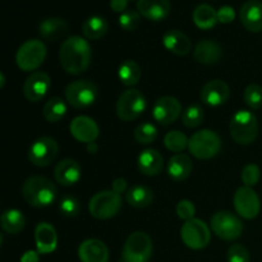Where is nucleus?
Listing matches in <instances>:
<instances>
[{
	"mask_svg": "<svg viewBox=\"0 0 262 262\" xmlns=\"http://www.w3.org/2000/svg\"><path fill=\"white\" fill-rule=\"evenodd\" d=\"M92 49L89 41L79 36L67 38L59 50V60L64 71L69 74H81L91 64Z\"/></svg>",
	"mask_w": 262,
	"mask_h": 262,
	"instance_id": "1",
	"label": "nucleus"
},
{
	"mask_svg": "<svg viewBox=\"0 0 262 262\" xmlns=\"http://www.w3.org/2000/svg\"><path fill=\"white\" fill-rule=\"evenodd\" d=\"M55 184L45 177L35 176L26 179L22 187V194L26 202L35 207H46L56 199Z\"/></svg>",
	"mask_w": 262,
	"mask_h": 262,
	"instance_id": "2",
	"label": "nucleus"
},
{
	"mask_svg": "<svg viewBox=\"0 0 262 262\" xmlns=\"http://www.w3.org/2000/svg\"><path fill=\"white\" fill-rule=\"evenodd\" d=\"M230 136L239 145H250L257 138L258 122L256 115L248 110H239L230 120Z\"/></svg>",
	"mask_w": 262,
	"mask_h": 262,
	"instance_id": "3",
	"label": "nucleus"
},
{
	"mask_svg": "<svg viewBox=\"0 0 262 262\" xmlns=\"http://www.w3.org/2000/svg\"><path fill=\"white\" fill-rule=\"evenodd\" d=\"M188 150L194 158L207 160V159L214 158L220 152L222 140H220L219 135L212 132V130H199L189 138Z\"/></svg>",
	"mask_w": 262,
	"mask_h": 262,
	"instance_id": "4",
	"label": "nucleus"
},
{
	"mask_svg": "<svg viewBox=\"0 0 262 262\" xmlns=\"http://www.w3.org/2000/svg\"><path fill=\"white\" fill-rule=\"evenodd\" d=\"M152 255V241L145 232H135L127 238L120 262H148Z\"/></svg>",
	"mask_w": 262,
	"mask_h": 262,
	"instance_id": "5",
	"label": "nucleus"
},
{
	"mask_svg": "<svg viewBox=\"0 0 262 262\" xmlns=\"http://www.w3.org/2000/svg\"><path fill=\"white\" fill-rule=\"evenodd\" d=\"M46 58V46L40 40H28L20 45L15 54V63L18 68L25 72L36 71Z\"/></svg>",
	"mask_w": 262,
	"mask_h": 262,
	"instance_id": "6",
	"label": "nucleus"
},
{
	"mask_svg": "<svg viewBox=\"0 0 262 262\" xmlns=\"http://www.w3.org/2000/svg\"><path fill=\"white\" fill-rule=\"evenodd\" d=\"M122 209V197L114 191H102L95 194L89 202V211L94 217L106 220L115 216Z\"/></svg>",
	"mask_w": 262,
	"mask_h": 262,
	"instance_id": "7",
	"label": "nucleus"
},
{
	"mask_svg": "<svg viewBox=\"0 0 262 262\" xmlns=\"http://www.w3.org/2000/svg\"><path fill=\"white\" fill-rule=\"evenodd\" d=\"M99 89L87 79H79L69 83L66 89V99L76 109H83L96 101Z\"/></svg>",
	"mask_w": 262,
	"mask_h": 262,
	"instance_id": "8",
	"label": "nucleus"
},
{
	"mask_svg": "<svg viewBox=\"0 0 262 262\" xmlns=\"http://www.w3.org/2000/svg\"><path fill=\"white\" fill-rule=\"evenodd\" d=\"M146 109V99L138 90L129 89L123 92L117 101V114L124 122L137 119Z\"/></svg>",
	"mask_w": 262,
	"mask_h": 262,
	"instance_id": "9",
	"label": "nucleus"
},
{
	"mask_svg": "<svg viewBox=\"0 0 262 262\" xmlns=\"http://www.w3.org/2000/svg\"><path fill=\"white\" fill-rule=\"evenodd\" d=\"M181 238L184 245L191 250H202L211 241L209 227L200 219L188 220L181 229Z\"/></svg>",
	"mask_w": 262,
	"mask_h": 262,
	"instance_id": "10",
	"label": "nucleus"
},
{
	"mask_svg": "<svg viewBox=\"0 0 262 262\" xmlns=\"http://www.w3.org/2000/svg\"><path fill=\"white\" fill-rule=\"evenodd\" d=\"M211 229L224 241H234L243 232V223L237 215L229 211H219L211 217Z\"/></svg>",
	"mask_w": 262,
	"mask_h": 262,
	"instance_id": "11",
	"label": "nucleus"
},
{
	"mask_svg": "<svg viewBox=\"0 0 262 262\" xmlns=\"http://www.w3.org/2000/svg\"><path fill=\"white\" fill-rule=\"evenodd\" d=\"M59 146L54 138L41 137L31 145L28 150V160L35 166H48L55 160Z\"/></svg>",
	"mask_w": 262,
	"mask_h": 262,
	"instance_id": "12",
	"label": "nucleus"
},
{
	"mask_svg": "<svg viewBox=\"0 0 262 262\" xmlns=\"http://www.w3.org/2000/svg\"><path fill=\"white\" fill-rule=\"evenodd\" d=\"M234 209L239 216L245 219H255L261 209L260 199L251 187H241L234 194Z\"/></svg>",
	"mask_w": 262,
	"mask_h": 262,
	"instance_id": "13",
	"label": "nucleus"
},
{
	"mask_svg": "<svg viewBox=\"0 0 262 262\" xmlns=\"http://www.w3.org/2000/svg\"><path fill=\"white\" fill-rule=\"evenodd\" d=\"M182 113V105L178 99L173 96L160 97L155 102L152 109V117L159 124L170 125L176 122Z\"/></svg>",
	"mask_w": 262,
	"mask_h": 262,
	"instance_id": "14",
	"label": "nucleus"
},
{
	"mask_svg": "<svg viewBox=\"0 0 262 262\" xmlns=\"http://www.w3.org/2000/svg\"><path fill=\"white\" fill-rule=\"evenodd\" d=\"M51 86V79L45 72H33L23 84V94L31 102H38L45 97Z\"/></svg>",
	"mask_w": 262,
	"mask_h": 262,
	"instance_id": "15",
	"label": "nucleus"
},
{
	"mask_svg": "<svg viewBox=\"0 0 262 262\" xmlns=\"http://www.w3.org/2000/svg\"><path fill=\"white\" fill-rule=\"evenodd\" d=\"M69 129H71V135L77 141L84 143L95 142L100 133L99 125L96 124V122L86 115H79V117L74 118L69 125Z\"/></svg>",
	"mask_w": 262,
	"mask_h": 262,
	"instance_id": "16",
	"label": "nucleus"
},
{
	"mask_svg": "<svg viewBox=\"0 0 262 262\" xmlns=\"http://www.w3.org/2000/svg\"><path fill=\"white\" fill-rule=\"evenodd\" d=\"M229 96V86L222 79H212L201 90V100L209 106H220L228 101Z\"/></svg>",
	"mask_w": 262,
	"mask_h": 262,
	"instance_id": "17",
	"label": "nucleus"
},
{
	"mask_svg": "<svg viewBox=\"0 0 262 262\" xmlns=\"http://www.w3.org/2000/svg\"><path fill=\"white\" fill-rule=\"evenodd\" d=\"M243 27L250 32L262 31V3L260 0H248L242 5L239 12Z\"/></svg>",
	"mask_w": 262,
	"mask_h": 262,
	"instance_id": "18",
	"label": "nucleus"
},
{
	"mask_svg": "<svg viewBox=\"0 0 262 262\" xmlns=\"http://www.w3.org/2000/svg\"><path fill=\"white\" fill-rule=\"evenodd\" d=\"M78 257L81 262H107L109 250L100 239H86L78 247Z\"/></svg>",
	"mask_w": 262,
	"mask_h": 262,
	"instance_id": "19",
	"label": "nucleus"
},
{
	"mask_svg": "<svg viewBox=\"0 0 262 262\" xmlns=\"http://www.w3.org/2000/svg\"><path fill=\"white\" fill-rule=\"evenodd\" d=\"M36 248L40 255L54 252L58 246V235L55 228L49 223H40L35 229Z\"/></svg>",
	"mask_w": 262,
	"mask_h": 262,
	"instance_id": "20",
	"label": "nucleus"
},
{
	"mask_svg": "<svg viewBox=\"0 0 262 262\" xmlns=\"http://www.w3.org/2000/svg\"><path fill=\"white\" fill-rule=\"evenodd\" d=\"M137 9L146 19L159 22L168 17L171 5L169 0H138Z\"/></svg>",
	"mask_w": 262,
	"mask_h": 262,
	"instance_id": "21",
	"label": "nucleus"
},
{
	"mask_svg": "<svg viewBox=\"0 0 262 262\" xmlns=\"http://www.w3.org/2000/svg\"><path fill=\"white\" fill-rule=\"evenodd\" d=\"M81 166L73 159H64L54 169V177L61 186H73L81 179Z\"/></svg>",
	"mask_w": 262,
	"mask_h": 262,
	"instance_id": "22",
	"label": "nucleus"
},
{
	"mask_svg": "<svg viewBox=\"0 0 262 262\" xmlns=\"http://www.w3.org/2000/svg\"><path fill=\"white\" fill-rule=\"evenodd\" d=\"M193 56L199 63L211 66L217 63L223 56V49L217 42L212 40H202L196 45Z\"/></svg>",
	"mask_w": 262,
	"mask_h": 262,
	"instance_id": "23",
	"label": "nucleus"
},
{
	"mask_svg": "<svg viewBox=\"0 0 262 262\" xmlns=\"http://www.w3.org/2000/svg\"><path fill=\"white\" fill-rule=\"evenodd\" d=\"M138 169L142 174L148 177L158 176L161 173L164 168V159L159 151L148 148V150L142 151L138 156L137 160Z\"/></svg>",
	"mask_w": 262,
	"mask_h": 262,
	"instance_id": "24",
	"label": "nucleus"
},
{
	"mask_svg": "<svg viewBox=\"0 0 262 262\" xmlns=\"http://www.w3.org/2000/svg\"><path fill=\"white\" fill-rule=\"evenodd\" d=\"M163 45L166 50L176 55H187L192 49V42L188 36L179 30H170L163 36Z\"/></svg>",
	"mask_w": 262,
	"mask_h": 262,
	"instance_id": "25",
	"label": "nucleus"
},
{
	"mask_svg": "<svg viewBox=\"0 0 262 262\" xmlns=\"http://www.w3.org/2000/svg\"><path fill=\"white\" fill-rule=\"evenodd\" d=\"M192 168H193V164H192L191 158L188 155H186V154H176L169 160L166 170H168L169 177L173 181L182 182L188 178L189 174L192 173Z\"/></svg>",
	"mask_w": 262,
	"mask_h": 262,
	"instance_id": "26",
	"label": "nucleus"
},
{
	"mask_svg": "<svg viewBox=\"0 0 262 262\" xmlns=\"http://www.w3.org/2000/svg\"><path fill=\"white\" fill-rule=\"evenodd\" d=\"M68 31V23L59 17H50L38 25V33L48 41H55Z\"/></svg>",
	"mask_w": 262,
	"mask_h": 262,
	"instance_id": "27",
	"label": "nucleus"
},
{
	"mask_svg": "<svg viewBox=\"0 0 262 262\" xmlns=\"http://www.w3.org/2000/svg\"><path fill=\"white\" fill-rule=\"evenodd\" d=\"M192 18L200 30H211L217 23V10L209 4H200L194 8Z\"/></svg>",
	"mask_w": 262,
	"mask_h": 262,
	"instance_id": "28",
	"label": "nucleus"
},
{
	"mask_svg": "<svg viewBox=\"0 0 262 262\" xmlns=\"http://www.w3.org/2000/svg\"><path fill=\"white\" fill-rule=\"evenodd\" d=\"M107 30H109L107 20L100 15L89 17L82 25V32H83L84 37L89 40H99V38L104 37Z\"/></svg>",
	"mask_w": 262,
	"mask_h": 262,
	"instance_id": "29",
	"label": "nucleus"
},
{
	"mask_svg": "<svg viewBox=\"0 0 262 262\" xmlns=\"http://www.w3.org/2000/svg\"><path fill=\"white\" fill-rule=\"evenodd\" d=\"M125 200L130 206L136 209H143L151 205L154 200V192L146 186H135L128 189L125 193Z\"/></svg>",
	"mask_w": 262,
	"mask_h": 262,
	"instance_id": "30",
	"label": "nucleus"
},
{
	"mask_svg": "<svg viewBox=\"0 0 262 262\" xmlns=\"http://www.w3.org/2000/svg\"><path fill=\"white\" fill-rule=\"evenodd\" d=\"M0 224H2L4 232L9 233V234H17L25 228L26 220L22 211L17 209H9L2 214Z\"/></svg>",
	"mask_w": 262,
	"mask_h": 262,
	"instance_id": "31",
	"label": "nucleus"
},
{
	"mask_svg": "<svg viewBox=\"0 0 262 262\" xmlns=\"http://www.w3.org/2000/svg\"><path fill=\"white\" fill-rule=\"evenodd\" d=\"M42 113L48 122L56 123L63 119L64 115L67 114V105L60 97L54 96L49 99L46 104L43 105Z\"/></svg>",
	"mask_w": 262,
	"mask_h": 262,
	"instance_id": "32",
	"label": "nucleus"
},
{
	"mask_svg": "<svg viewBox=\"0 0 262 262\" xmlns=\"http://www.w3.org/2000/svg\"><path fill=\"white\" fill-rule=\"evenodd\" d=\"M141 74L142 73H141L140 66L133 60L123 61L119 67V71H118L119 79L125 86H135V84H137L141 78Z\"/></svg>",
	"mask_w": 262,
	"mask_h": 262,
	"instance_id": "33",
	"label": "nucleus"
},
{
	"mask_svg": "<svg viewBox=\"0 0 262 262\" xmlns=\"http://www.w3.org/2000/svg\"><path fill=\"white\" fill-rule=\"evenodd\" d=\"M189 140L181 130H170L164 137V145L169 151L173 152H182L188 146Z\"/></svg>",
	"mask_w": 262,
	"mask_h": 262,
	"instance_id": "34",
	"label": "nucleus"
},
{
	"mask_svg": "<svg viewBox=\"0 0 262 262\" xmlns=\"http://www.w3.org/2000/svg\"><path fill=\"white\" fill-rule=\"evenodd\" d=\"M158 137V129L151 123H142L135 129V140L141 145H150Z\"/></svg>",
	"mask_w": 262,
	"mask_h": 262,
	"instance_id": "35",
	"label": "nucleus"
},
{
	"mask_svg": "<svg viewBox=\"0 0 262 262\" xmlns=\"http://www.w3.org/2000/svg\"><path fill=\"white\" fill-rule=\"evenodd\" d=\"M204 109L200 105L194 104L187 107L182 120H183V124L187 128H196L201 124L202 120H204Z\"/></svg>",
	"mask_w": 262,
	"mask_h": 262,
	"instance_id": "36",
	"label": "nucleus"
},
{
	"mask_svg": "<svg viewBox=\"0 0 262 262\" xmlns=\"http://www.w3.org/2000/svg\"><path fill=\"white\" fill-rule=\"evenodd\" d=\"M243 99L251 109H260L262 106V87L255 83L247 86L243 92Z\"/></svg>",
	"mask_w": 262,
	"mask_h": 262,
	"instance_id": "37",
	"label": "nucleus"
},
{
	"mask_svg": "<svg viewBox=\"0 0 262 262\" xmlns=\"http://www.w3.org/2000/svg\"><path fill=\"white\" fill-rule=\"evenodd\" d=\"M59 210L66 217H74L81 211V202L74 196H66L59 204Z\"/></svg>",
	"mask_w": 262,
	"mask_h": 262,
	"instance_id": "38",
	"label": "nucleus"
},
{
	"mask_svg": "<svg viewBox=\"0 0 262 262\" xmlns=\"http://www.w3.org/2000/svg\"><path fill=\"white\" fill-rule=\"evenodd\" d=\"M141 23V14L136 10H125L119 17V26L124 31H135Z\"/></svg>",
	"mask_w": 262,
	"mask_h": 262,
	"instance_id": "39",
	"label": "nucleus"
},
{
	"mask_svg": "<svg viewBox=\"0 0 262 262\" xmlns=\"http://www.w3.org/2000/svg\"><path fill=\"white\" fill-rule=\"evenodd\" d=\"M260 176V168L256 164H248L242 170V182L245 183L246 187H251L252 188L253 186H256L258 183Z\"/></svg>",
	"mask_w": 262,
	"mask_h": 262,
	"instance_id": "40",
	"label": "nucleus"
},
{
	"mask_svg": "<svg viewBox=\"0 0 262 262\" xmlns=\"http://www.w3.org/2000/svg\"><path fill=\"white\" fill-rule=\"evenodd\" d=\"M228 262H250V252L242 245H233L228 250Z\"/></svg>",
	"mask_w": 262,
	"mask_h": 262,
	"instance_id": "41",
	"label": "nucleus"
},
{
	"mask_svg": "<svg viewBox=\"0 0 262 262\" xmlns=\"http://www.w3.org/2000/svg\"><path fill=\"white\" fill-rule=\"evenodd\" d=\"M177 215L181 217L182 220H188L194 219V214H196V207L192 204L189 200H182V201L178 202L177 205Z\"/></svg>",
	"mask_w": 262,
	"mask_h": 262,
	"instance_id": "42",
	"label": "nucleus"
},
{
	"mask_svg": "<svg viewBox=\"0 0 262 262\" xmlns=\"http://www.w3.org/2000/svg\"><path fill=\"white\" fill-rule=\"evenodd\" d=\"M235 18V12L232 7L229 5H224L217 10V22L223 23V25H228L232 23Z\"/></svg>",
	"mask_w": 262,
	"mask_h": 262,
	"instance_id": "43",
	"label": "nucleus"
},
{
	"mask_svg": "<svg viewBox=\"0 0 262 262\" xmlns=\"http://www.w3.org/2000/svg\"><path fill=\"white\" fill-rule=\"evenodd\" d=\"M112 188L115 193L118 194H122L123 192L127 191V181L123 178H117L113 181L112 183Z\"/></svg>",
	"mask_w": 262,
	"mask_h": 262,
	"instance_id": "44",
	"label": "nucleus"
},
{
	"mask_svg": "<svg viewBox=\"0 0 262 262\" xmlns=\"http://www.w3.org/2000/svg\"><path fill=\"white\" fill-rule=\"evenodd\" d=\"M127 5L128 0H110V8L117 13H124Z\"/></svg>",
	"mask_w": 262,
	"mask_h": 262,
	"instance_id": "45",
	"label": "nucleus"
},
{
	"mask_svg": "<svg viewBox=\"0 0 262 262\" xmlns=\"http://www.w3.org/2000/svg\"><path fill=\"white\" fill-rule=\"evenodd\" d=\"M40 261V252L38 251H27L20 257V262H38Z\"/></svg>",
	"mask_w": 262,
	"mask_h": 262,
	"instance_id": "46",
	"label": "nucleus"
},
{
	"mask_svg": "<svg viewBox=\"0 0 262 262\" xmlns=\"http://www.w3.org/2000/svg\"><path fill=\"white\" fill-rule=\"evenodd\" d=\"M87 151H89V154H96L99 151V146L96 142L87 143Z\"/></svg>",
	"mask_w": 262,
	"mask_h": 262,
	"instance_id": "47",
	"label": "nucleus"
},
{
	"mask_svg": "<svg viewBox=\"0 0 262 262\" xmlns=\"http://www.w3.org/2000/svg\"><path fill=\"white\" fill-rule=\"evenodd\" d=\"M0 87H4V83H5V77H4V73H0Z\"/></svg>",
	"mask_w": 262,
	"mask_h": 262,
	"instance_id": "48",
	"label": "nucleus"
}]
</instances>
